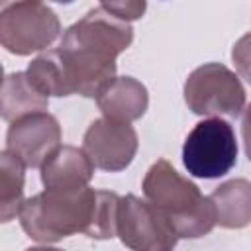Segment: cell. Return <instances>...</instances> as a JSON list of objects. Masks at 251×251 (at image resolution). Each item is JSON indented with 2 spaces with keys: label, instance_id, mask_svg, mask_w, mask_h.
Returning a JSON list of instances; mask_svg holds the SVG:
<instances>
[{
  "label": "cell",
  "instance_id": "cell-8",
  "mask_svg": "<svg viewBox=\"0 0 251 251\" xmlns=\"http://www.w3.org/2000/svg\"><path fill=\"white\" fill-rule=\"evenodd\" d=\"M137 131L131 124L110 118L94 120L82 137V149L100 171L118 173L129 167L137 153Z\"/></svg>",
  "mask_w": 251,
  "mask_h": 251
},
{
  "label": "cell",
  "instance_id": "cell-16",
  "mask_svg": "<svg viewBox=\"0 0 251 251\" xmlns=\"http://www.w3.org/2000/svg\"><path fill=\"white\" fill-rule=\"evenodd\" d=\"M120 198L122 196H118L116 192L98 190L92 224H90L88 231L84 233L86 237H90V239H112V237H116Z\"/></svg>",
  "mask_w": 251,
  "mask_h": 251
},
{
  "label": "cell",
  "instance_id": "cell-18",
  "mask_svg": "<svg viewBox=\"0 0 251 251\" xmlns=\"http://www.w3.org/2000/svg\"><path fill=\"white\" fill-rule=\"evenodd\" d=\"M102 6L114 14L118 20L122 22H133V20H139L147 8L145 2H102Z\"/></svg>",
  "mask_w": 251,
  "mask_h": 251
},
{
  "label": "cell",
  "instance_id": "cell-4",
  "mask_svg": "<svg viewBox=\"0 0 251 251\" xmlns=\"http://www.w3.org/2000/svg\"><path fill=\"white\" fill-rule=\"evenodd\" d=\"M182 163L192 176L220 178L237 163V139L229 122L206 118L198 122L184 139Z\"/></svg>",
  "mask_w": 251,
  "mask_h": 251
},
{
  "label": "cell",
  "instance_id": "cell-1",
  "mask_svg": "<svg viewBox=\"0 0 251 251\" xmlns=\"http://www.w3.org/2000/svg\"><path fill=\"white\" fill-rule=\"evenodd\" d=\"M143 194L169 222L176 237L196 239L208 235L216 220V208L210 196L182 176L167 159H157L143 176Z\"/></svg>",
  "mask_w": 251,
  "mask_h": 251
},
{
  "label": "cell",
  "instance_id": "cell-12",
  "mask_svg": "<svg viewBox=\"0 0 251 251\" xmlns=\"http://www.w3.org/2000/svg\"><path fill=\"white\" fill-rule=\"evenodd\" d=\"M49 98L43 96L24 73H10L2 82L0 94V112L4 122L14 124L25 116L47 112Z\"/></svg>",
  "mask_w": 251,
  "mask_h": 251
},
{
  "label": "cell",
  "instance_id": "cell-11",
  "mask_svg": "<svg viewBox=\"0 0 251 251\" xmlns=\"http://www.w3.org/2000/svg\"><path fill=\"white\" fill-rule=\"evenodd\" d=\"M96 104L104 118L131 124L145 114L149 106V94L137 78L116 76L96 98Z\"/></svg>",
  "mask_w": 251,
  "mask_h": 251
},
{
  "label": "cell",
  "instance_id": "cell-10",
  "mask_svg": "<svg viewBox=\"0 0 251 251\" xmlns=\"http://www.w3.org/2000/svg\"><path fill=\"white\" fill-rule=\"evenodd\" d=\"M94 165L84 153V149L73 145H61L43 165H41V182L45 190L59 192H76L88 186Z\"/></svg>",
  "mask_w": 251,
  "mask_h": 251
},
{
  "label": "cell",
  "instance_id": "cell-6",
  "mask_svg": "<svg viewBox=\"0 0 251 251\" xmlns=\"http://www.w3.org/2000/svg\"><path fill=\"white\" fill-rule=\"evenodd\" d=\"M116 235L131 251H175L178 241L165 216L135 194L120 198Z\"/></svg>",
  "mask_w": 251,
  "mask_h": 251
},
{
  "label": "cell",
  "instance_id": "cell-9",
  "mask_svg": "<svg viewBox=\"0 0 251 251\" xmlns=\"http://www.w3.org/2000/svg\"><path fill=\"white\" fill-rule=\"evenodd\" d=\"M61 126L49 112L25 116L10 124L6 133V151L14 153L25 167H39L61 147Z\"/></svg>",
  "mask_w": 251,
  "mask_h": 251
},
{
  "label": "cell",
  "instance_id": "cell-14",
  "mask_svg": "<svg viewBox=\"0 0 251 251\" xmlns=\"http://www.w3.org/2000/svg\"><path fill=\"white\" fill-rule=\"evenodd\" d=\"M29 82L43 94V96H71L69 76L59 55V49H49L39 53L25 69Z\"/></svg>",
  "mask_w": 251,
  "mask_h": 251
},
{
  "label": "cell",
  "instance_id": "cell-19",
  "mask_svg": "<svg viewBox=\"0 0 251 251\" xmlns=\"http://www.w3.org/2000/svg\"><path fill=\"white\" fill-rule=\"evenodd\" d=\"M241 137H243V149L247 159L251 161V104L243 110V118H241Z\"/></svg>",
  "mask_w": 251,
  "mask_h": 251
},
{
  "label": "cell",
  "instance_id": "cell-13",
  "mask_svg": "<svg viewBox=\"0 0 251 251\" xmlns=\"http://www.w3.org/2000/svg\"><path fill=\"white\" fill-rule=\"evenodd\" d=\"M216 208L218 226L226 229H241L251 224V182L247 178H231L222 182L210 194Z\"/></svg>",
  "mask_w": 251,
  "mask_h": 251
},
{
  "label": "cell",
  "instance_id": "cell-3",
  "mask_svg": "<svg viewBox=\"0 0 251 251\" xmlns=\"http://www.w3.org/2000/svg\"><path fill=\"white\" fill-rule=\"evenodd\" d=\"M188 110L206 118H237L245 110V88L239 76L222 63L194 69L184 82Z\"/></svg>",
  "mask_w": 251,
  "mask_h": 251
},
{
  "label": "cell",
  "instance_id": "cell-5",
  "mask_svg": "<svg viewBox=\"0 0 251 251\" xmlns=\"http://www.w3.org/2000/svg\"><path fill=\"white\" fill-rule=\"evenodd\" d=\"M59 33L61 22L43 2H8L0 10V43L14 55L43 51Z\"/></svg>",
  "mask_w": 251,
  "mask_h": 251
},
{
  "label": "cell",
  "instance_id": "cell-7",
  "mask_svg": "<svg viewBox=\"0 0 251 251\" xmlns=\"http://www.w3.org/2000/svg\"><path fill=\"white\" fill-rule=\"evenodd\" d=\"M133 41V27L118 20L102 4L86 12L61 37L63 45L90 49L104 57L116 59Z\"/></svg>",
  "mask_w": 251,
  "mask_h": 251
},
{
  "label": "cell",
  "instance_id": "cell-20",
  "mask_svg": "<svg viewBox=\"0 0 251 251\" xmlns=\"http://www.w3.org/2000/svg\"><path fill=\"white\" fill-rule=\"evenodd\" d=\"M25 251H63V249H57V247H47V245H39V247H27Z\"/></svg>",
  "mask_w": 251,
  "mask_h": 251
},
{
  "label": "cell",
  "instance_id": "cell-2",
  "mask_svg": "<svg viewBox=\"0 0 251 251\" xmlns=\"http://www.w3.org/2000/svg\"><path fill=\"white\" fill-rule=\"evenodd\" d=\"M98 190L86 186L76 192L43 190L27 198L20 210V226L39 243H55L63 237L75 233H86L94 208Z\"/></svg>",
  "mask_w": 251,
  "mask_h": 251
},
{
  "label": "cell",
  "instance_id": "cell-17",
  "mask_svg": "<svg viewBox=\"0 0 251 251\" xmlns=\"http://www.w3.org/2000/svg\"><path fill=\"white\" fill-rule=\"evenodd\" d=\"M231 61H233L239 76L251 84V31L241 35L235 41V45L231 49Z\"/></svg>",
  "mask_w": 251,
  "mask_h": 251
},
{
  "label": "cell",
  "instance_id": "cell-15",
  "mask_svg": "<svg viewBox=\"0 0 251 251\" xmlns=\"http://www.w3.org/2000/svg\"><path fill=\"white\" fill-rule=\"evenodd\" d=\"M25 165L10 151H2L0 157V220L6 224L20 216L24 206Z\"/></svg>",
  "mask_w": 251,
  "mask_h": 251
}]
</instances>
